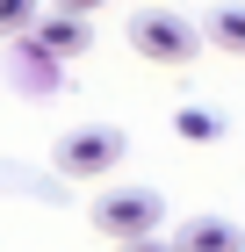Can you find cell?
Here are the masks:
<instances>
[{"label": "cell", "instance_id": "10", "mask_svg": "<svg viewBox=\"0 0 245 252\" xmlns=\"http://www.w3.org/2000/svg\"><path fill=\"white\" fill-rule=\"evenodd\" d=\"M58 7H65V15H101L108 0H58Z\"/></svg>", "mask_w": 245, "mask_h": 252}, {"label": "cell", "instance_id": "9", "mask_svg": "<svg viewBox=\"0 0 245 252\" xmlns=\"http://www.w3.org/2000/svg\"><path fill=\"white\" fill-rule=\"evenodd\" d=\"M115 252H173V238H151V231H144V238H123Z\"/></svg>", "mask_w": 245, "mask_h": 252}, {"label": "cell", "instance_id": "2", "mask_svg": "<svg viewBox=\"0 0 245 252\" xmlns=\"http://www.w3.org/2000/svg\"><path fill=\"white\" fill-rule=\"evenodd\" d=\"M130 51L151 65H188L195 51H202V22L173 15V7H144V15L130 22Z\"/></svg>", "mask_w": 245, "mask_h": 252}, {"label": "cell", "instance_id": "4", "mask_svg": "<svg viewBox=\"0 0 245 252\" xmlns=\"http://www.w3.org/2000/svg\"><path fill=\"white\" fill-rule=\"evenodd\" d=\"M22 36L36 43L43 58H79V51L94 43V29H87V15H65V7H58V15H36Z\"/></svg>", "mask_w": 245, "mask_h": 252}, {"label": "cell", "instance_id": "8", "mask_svg": "<svg viewBox=\"0 0 245 252\" xmlns=\"http://www.w3.org/2000/svg\"><path fill=\"white\" fill-rule=\"evenodd\" d=\"M36 15H43V0H0V36H22Z\"/></svg>", "mask_w": 245, "mask_h": 252}, {"label": "cell", "instance_id": "1", "mask_svg": "<svg viewBox=\"0 0 245 252\" xmlns=\"http://www.w3.org/2000/svg\"><path fill=\"white\" fill-rule=\"evenodd\" d=\"M123 158H130V137L115 123H79V130L58 137V173L65 180H108Z\"/></svg>", "mask_w": 245, "mask_h": 252}, {"label": "cell", "instance_id": "6", "mask_svg": "<svg viewBox=\"0 0 245 252\" xmlns=\"http://www.w3.org/2000/svg\"><path fill=\"white\" fill-rule=\"evenodd\" d=\"M202 43H216V51L245 58V0H224V7H209V15H202Z\"/></svg>", "mask_w": 245, "mask_h": 252}, {"label": "cell", "instance_id": "7", "mask_svg": "<svg viewBox=\"0 0 245 252\" xmlns=\"http://www.w3.org/2000/svg\"><path fill=\"white\" fill-rule=\"evenodd\" d=\"M173 130L188 137V144H216V137H224V116H216V108H173Z\"/></svg>", "mask_w": 245, "mask_h": 252}, {"label": "cell", "instance_id": "3", "mask_svg": "<svg viewBox=\"0 0 245 252\" xmlns=\"http://www.w3.org/2000/svg\"><path fill=\"white\" fill-rule=\"evenodd\" d=\"M94 231L101 238H115V245H123V238H144V231H159V216H166V202H159V194L151 188H108L94 202Z\"/></svg>", "mask_w": 245, "mask_h": 252}, {"label": "cell", "instance_id": "5", "mask_svg": "<svg viewBox=\"0 0 245 252\" xmlns=\"http://www.w3.org/2000/svg\"><path fill=\"white\" fill-rule=\"evenodd\" d=\"M173 252H245V223H231V216H188L173 231Z\"/></svg>", "mask_w": 245, "mask_h": 252}]
</instances>
